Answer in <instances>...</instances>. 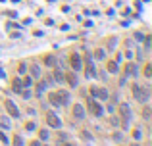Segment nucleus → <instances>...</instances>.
Segmentation results:
<instances>
[{"label": "nucleus", "instance_id": "1", "mask_svg": "<svg viewBox=\"0 0 152 146\" xmlns=\"http://www.w3.org/2000/svg\"><path fill=\"white\" fill-rule=\"evenodd\" d=\"M120 115L123 117V127H127L129 125V119H131V108H129V104H121L120 106Z\"/></svg>", "mask_w": 152, "mask_h": 146}, {"label": "nucleus", "instance_id": "2", "mask_svg": "<svg viewBox=\"0 0 152 146\" xmlns=\"http://www.w3.org/2000/svg\"><path fill=\"white\" fill-rule=\"evenodd\" d=\"M89 110H91V114L95 115V117H100V115H104V110H102L100 104H96L95 98H89Z\"/></svg>", "mask_w": 152, "mask_h": 146}, {"label": "nucleus", "instance_id": "3", "mask_svg": "<svg viewBox=\"0 0 152 146\" xmlns=\"http://www.w3.org/2000/svg\"><path fill=\"white\" fill-rule=\"evenodd\" d=\"M91 96H93V98H98V100H106L108 98V90L100 89V87H91Z\"/></svg>", "mask_w": 152, "mask_h": 146}, {"label": "nucleus", "instance_id": "4", "mask_svg": "<svg viewBox=\"0 0 152 146\" xmlns=\"http://www.w3.org/2000/svg\"><path fill=\"white\" fill-rule=\"evenodd\" d=\"M133 94H135V98H137L139 102H143V104L148 100V90L141 89V87H137V85H135V89H133Z\"/></svg>", "mask_w": 152, "mask_h": 146}, {"label": "nucleus", "instance_id": "5", "mask_svg": "<svg viewBox=\"0 0 152 146\" xmlns=\"http://www.w3.org/2000/svg\"><path fill=\"white\" fill-rule=\"evenodd\" d=\"M46 123H48L50 127H54V129H60V125H62L60 117H58L56 114H52V112H46Z\"/></svg>", "mask_w": 152, "mask_h": 146}, {"label": "nucleus", "instance_id": "6", "mask_svg": "<svg viewBox=\"0 0 152 146\" xmlns=\"http://www.w3.org/2000/svg\"><path fill=\"white\" fill-rule=\"evenodd\" d=\"M4 106H6L8 114L12 115V117H19V110H18V106H16L12 100H6V102H4Z\"/></svg>", "mask_w": 152, "mask_h": 146}, {"label": "nucleus", "instance_id": "7", "mask_svg": "<svg viewBox=\"0 0 152 146\" xmlns=\"http://www.w3.org/2000/svg\"><path fill=\"white\" fill-rule=\"evenodd\" d=\"M70 62H71V67H73L75 71L81 69V56H79V54H71Z\"/></svg>", "mask_w": 152, "mask_h": 146}, {"label": "nucleus", "instance_id": "8", "mask_svg": "<svg viewBox=\"0 0 152 146\" xmlns=\"http://www.w3.org/2000/svg\"><path fill=\"white\" fill-rule=\"evenodd\" d=\"M71 112H73V117H77V119H83V117H85V110H83L81 104H75Z\"/></svg>", "mask_w": 152, "mask_h": 146}, {"label": "nucleus", "instance_id": "9", "mask_svg": "<svg viewBox=\"0 0 152 146\" xmlns=\"http://www.w3.org/2000/svg\"><path fill=\"white\" fill-rule=\"evenodd\" d=\"M48 102H50L52 106H62V102H60V96H58L56 92H52V94H48Z\"/></svg>", "mask_w": 152, "mask_h": 146}, {"label": "nucleus", "instance_id": "10", "mask_svg": "<svg viewBox=\"0 0 152 146\" xmlns=\"http://www.w3.org/2000/svg\"><path fill=\"white\" fill-rule=\"evenodd\" d=\"M12 89L16 90V92H21V90H23V81H21V79H14Z\"/></svg>", "mask_w": 152, "mask_h": 146}, {"label": "nucleus", "instance_id": "11", "mask_svg": "<svg viewBox=\"0 0 152 146\" xmlns=\"http://www.w3.org/2000/svg\"><path fill=\"white\" fill-rule=\"evenodd\" d=\"M64 79L70 83V87H77V77L73 73H68V75H64Z\"/></svg>", "mask_w": 152, "mask_h": 146}, {"label": "nucleus", "instance_id": "12", "mask_svg": "<svg viewBox=\"0 0 152 146\" xmlns=\"http://www.w3.org/2000/svg\"><path fill=\"white\" fill-rule=\"evenodd\" d=\"M56 94L60 96V102H62V106H64V104H68V102H70V94H68L66 90H60V92H56Z\"/></svg>", "mask_w": 152, "mask_h": 146}, {"label": "nucleus", "instance_id": "13", "mask_svg": "<svg viewBox=\"0 0 152 146\" xmlns=\"http://www.w3.org/2000/svg\"><path fill=\"white\" fill-rule=\"evenodd\" d=\"M125 73H127V75H137V69H135V64H131V62H129V64L125 65Z\"/></svg>", "mask_w": 152, "mask_h": 146}, {"label": "nucleus", "instance_id": "14", "mask_svg": "<svg viewBox=\"0 0 152 146\" xmlns=\"http://www.w3.org/2000/svg\"><path fill=\"white\" fill-rule=\"evenodd\" d=\"M108 71H110V73H118V62H108Z\"/></svg>", "mask_w": 152, "mask_h": 146}, {"label": "nucleus", "instance_id": "15", "mask_svg": "<svg viewBox=\"0 0 152 146\" xmlns=\"http://www.w3.org/2000/svg\"><path fill=\"white\" fill-rule=\"evenodd\" d=\"M31 75H33V77H41V67H39L37 64L31 65Z\"/></svg>", "mask_w": 152, "mask_h": 146}, {"label": "nucleus", "instance_id": "16", "mask_svg": "<svg viewBox=\"0 0 152 146\" xmlns=\"http://www.w3.org/2000/svg\"><path fill=\"white\" fill-rule=\"evenodd\" d=\"M45 89H46V83H39L37 85V96H43Z\"/></svg>", "mask_w": 152, "mask_h": 146}, {"label": "nucleus", "instance_id": "17", "mask_svg": "<svg viewBox=\"0 0 152 146\" xmlns=\"http://www.w3.org/2000/svg\"><path fill=\"white\" fill-rule=\"evenodd\" d=\"M14 146H23V140L19 135H14Z\"/></svg>", "mask_w": 152, "mask_h": 146}, {"label": "nucleus", "instance_id": "18", "mask_svg": "<svg viewBox=\"0 0 152 146\" xmlns=\"http://www.w3.org/2000/svg\"><path fill=\"white\" fill-rule=\"evenodd\" d=\"M45 64H46V65H50V67H52V65L56 64V58H54V56H48V58L45 60Z\"/></svg>", "mask_w": 152, "mask_h": 146}, {"label": "nucleus", "instance_id": "19", "mask_svg": "<svg viewBox=\"0 0 152 146\" xmlns=\"http://www.w3.org/2000/svg\"><path fill=\"white\" fill-rule=\"evenodd\" d=\"M145 75H146V77H152V65H150V64L145 65Z\"/></svg>", "mask_w": 152, "mask_h": 146}, {"label": "nucleus", "instance_id": "20", "mask_svg": "<svg viewBox=\"0 0 152 146\" xmlns=\"http://www.w3.org/2000/svg\"><path fill=\"white\" fill-rule=\"evenodd\" d=\"M31 85H33V77L27 75L25 79H23V87H31Z\"/></svg>", "mask_w": 152, "mask_h": 146}, {"label": "nucleus", "instance_id": "21", "mask_svg": "<svg viewBox=\"0 0 152 146\" xmlns=\"http://www.w3.org/2000/svg\"><path fill=\"white\" fill-rule=\"evenodd\" d=\"M54 77H56V81H60V83L64 81V73H62L60 69H56V73H54Z\"/></svg>", "mask_w": 152, "mask_h": 146}, {"label": "nucleus", "instance_id": "22", "mask_svg": "<svg viewBox=\"0 0 152 146\" xmlns=\"http://www.w3.org/2000/svg\"><path fill=\"white\" fill-rule=\"evenodd\" d=\"M95 56L98 58V60H102V58H104V50H102V48H98V50H95Z\"/></svg>", "mask_w": 152, "mask_h": 146}, {"label": "nucleus", "instance_id": "23", "mask_svg": "<svg viewBox=\"0 0 152 146\" xmlns=\"http://www.w3.org/2000/svg\"><path fill=\"white\" fill-rule=\"evenodd\" d=\"M143 40H145V46H146V50H148V48H150V46H152V40H150V37L143 38Z\"/></svg>", "mask_w": 152, "mask_h": 146}, {"label": "nucleus", "instance_id": "24", "mask_svg": "<svg viewBox=\"0 0 152 146\" xmlns=\"http://www.w3.org/2000/svg\"><path fill=\"white\" fill-rule=\"evenodd\" d=\"M0 142H4V144H8V137L4 133H2V131H0Z\"/></svg>", "mask_w": 152, "mask_h": 146}, {"label": "nucleus", "instance_id": "25", "mask_svg": "<svg viewBox=\"0 0 152 146\" xmlns=\"http://www.w3.org/2000/svg\"><path fill=\"white\" fill-rule=\"evenodd\" d=\"M133 37H135V40H143V38H145V35H143V33H135Z\"/></svg>", "mask_w": 152, "mask_h": 146}, {"label": "nucleus", "instance_id": "26", "mask_svg": "<svg viewBox=\"0 0 152 146\" xmlns=\"http://www.w3.org/2000/svg\"><path fill=\"white\" fill-rule=\"evenodd\" d=\"M25 67H27L25 64H19L18 65V71H19V73H25Z\"/></svg>", "mask_w": 152, "mask_h": 146}, {"label": "nucleus", "instance_id": "27", "mask_svg": "<svg viewBox=\"0 0 152 146\" xmlns=\"http://www.w3.org/2000/svg\"><path fill=\"white\" fill-rule=\"evenodd\" d=\"M21 94H23V98H31V90H21Z\"/></svg>", "mask_w": 152, "mask_h": 146}, {"label": "nucleus", "instance_id": "28", "mask_svg": "<svg viewBox=\"0 0 152 146\" xmlns=\"http://www.w3.org/2000/svg\"><path fill=\"white\" fill-rule=\"evenodd\" d=\"M41 139H43V140L48 139V131H41Z\"/></svg>", "mask_w": 152, "mask_h": 146}, {"label": "nucleus", "instance_id": "29", "mask_svg": "<svg viewBox=\"0 0 152 146\" xmlns=\"http://www.w3.org/2000/svg\"><path fill=\"white\" fill-rule=\"evenodd\" d=\"M25 129H27V131H33V129H35V123H27Z\"/></svg>", "mask_w": 152, "mask_h": 146}, {"label": "nucleus", "instance_id": "30", "mask_svg": "<svg viewBox=\"0 0 152 146\" xmlns=\"http://www.w3.org/2000/svg\"><path fill=\"white\" fill-rule=\"evenodd\" d=\"M143 115H145V117H150V110H148V108H145V112H143Z\"/></svg>", "mask_w": 152, "mask_h": 146}, {"label": "nucleus", "instance_id": "31", "mask_svg": "<svg viewBox=\"0 0 152 146\" xmlns=\"http://www.w3.org/2000/svg\"><path fill=\"white\" fill-rule=\"evenodd\" d=\"M0 123H2V125H4V127L8 129V119H4V117H2V119H0Z\"/></svg>", "mask_w": 152, "mask_h": 146}, {"label": "nucleus", "instance_id": "32", "mask_svg": "<svg viewBox=\"0 0 152 146\" xmlns=\"http://www.w3.org/2000/svg\"><path fill=\"white\" fill-rule=\"evenodd\" d=\"M31 146H41V142H39V140H33V142H31Z\"/></svg>", "mask_w": 152, "mask_h": 146}, {"label": "nucleus", "instance_id": "33", "mask_svg": "<svg viewBox=\"0 0 152 146\" xmlns=\"http://www.w3.org/2000/svg\"><path fill=\"white\" fill-rule=\"evenodd\" d=\"M62 146H73V144H70V142H66V144H62Z\"/></svg>", "mask_w": 152, "mask_h": 146}, {"label": "nucleus", "instance_id": "34", "mask_svg": "<svg viewBox=\"0 0 152 146\" xmlns=\"http://www.w3.org/2000/svg\"><path fill=\"white\" fill-rule=\"evenodd\" d=\"M133 146H137V144H133Z\"/></svg>", "mask_w": 152, "mask_h": 146}]
</instances>
